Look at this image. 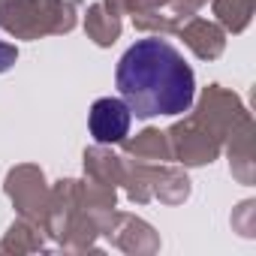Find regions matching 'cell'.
<instances>
[{
    "label": "cell",
    "instance_id": "1",
    "mask_svg": "<svg viewBox=\"0 0 256 256\" xmlns=\"http://www.w3.org/2000/svg\"><path fill=\"white\" fill-rule=\"evenodd\" d=\"M120 100L130 114L151 120L160 114H181L193 106L196 76L184 54L166 40H139L124 52L114 72Z\"/></svg>",
    "mask_w": 256,
    "mask_h": 256
},
{
    "label": "cell",
    "instance_id": "2",
    "mask_svg": "<svg viewBox=\"0 0 256 256\" xmlns=\"http://www.w3.org/2000/svg\"><path fill=\"white\" fill-rule=\"evenodd\" d=\"M130 108H126L124 100L118 96H102L90 106V114H88V126H90V136L100 142V145H118L126 139L130 133Z\"/></svg>",
    "mask_w": 256,
    "mask_h": 256
}]
</instances>
